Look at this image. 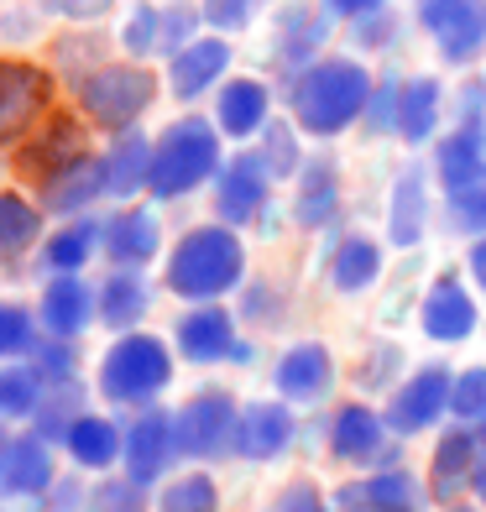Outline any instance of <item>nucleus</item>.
Returning <instances> with one entry per match:
<instances>
[{"label":"nucleus","mask_w":486,"mask_h":512,"mask_svg":"<svg viewBox=\"0 0 486 512\" xmlns=\"http://www.w3.org/2000/svg\"><path fill=\"white\" fill-rule=\"evenodd\" d=\"M372 68L356 58H314L304 74L293 79L288 100H293V126L309 136H340L356 121H366L372 105Z\"/></svg>","instance_id":"obj_1"},{"label":"nucleus","mask_w":486,"mask_h":512,"mask_svg":"<svg viewBox=\"0 0 486 512\" xmlns=\"http://www.w3.org/2000/svg\"><path fill=\"white\" fill-rule=\"evenodd\" d=\"M178 298L189 304H220L225 293H236L246 283V246L230 225H194L173 251H168V272H162Z\"/></svg>","instance_id":"obj_2"},{"label":"nucleus","mask_w":486,"mask_h":512,"mask_svg":"<svg viewBox=\"0 0 486 512\" xmlns=\"http://www.w3.org/2000/svg\"><path fill=\"white\" fill-rule=\"evenodd\" d=\"M220 126L199 121V115H183L168 131L152 142V178H147V194L152 199H183L194 194L199 183L220 178Z\"/></svg>","instance_id":"obj_3"},{"label":"nucleus","mask_w":486,"mask_h":512,"mask_svg":"<svg viewBox=\"0 0 486 512\" xmlns=\"http://www.w3.org/2000/svg\"><path fill=\"white\" fill-rule=\"evenodd\" d=\"M74 95H79L89 121L121 136L142 121L147 105L157 100V79L147 74V63H95L74 84Z\"/></svg>","instance_id":"obj_4"},{"label":"nucleus","mask_w":486,"mask_h":512,"mask_svg":"<svg viewBox=\"0 0 486 512\" xmlns=\"http://www.w3.org/2000/svg\"><path fill=\"white\" fill-rule=\"evenodd\" d=\"M168 382H173V351L157 335H147V330L121 335L105 351V361H100V392H105V403H142L147 408Z\"/></svg>","instance_id":"obj_5"},{"label":"nucleus","mask_w":486,"mask_h":512,"mask_svg":"<svg viewBox=\"0 0 486 512\" xmlns=\"http://www.w3.org/2000/svg\"><path fill=\"white\" fill-rule=\"evenodd\" d=\"M236 434H241V408L220 387L194 392V398L173 413L178 455H189V460H225L236 450Z\"/></svg>","instance_id":"obj_6"},{"label":"nucleus","mask_w":486,"mask_h":512,"mask_svg":"<svg viewBox=\"0 0 486 512\" xmlns=\"http://www.w3.org/2000/svg\"><path fill=\"white\" fill-rule=\"evenodd\" d=\"M53 100V74L21 58H0V147L21 142Z\"/></svg>","instance_id":"obj_7"},{"label":"nucleus","mask_w":486,"mask_h":512,"mask_svg":"<svg viewBox=\"0 0 486 512\" xmlns=\"http://www.w3.org/2000/svg\"><path fill=\"white\" fill-rule=\"evenodd\" d=\"M450 392H455V371H450V366L413 371V377L392 392L387 408H382L387 429H392V434H424V429H434L439 418L450 413Z\"/></svg>","instance_id":"obj_8"},{"label":"nucleus","mask_w":486,"mask_h":512,"mask_svg":"<svg viewBox=\"0 0 486 512\" xmlns=\"http://www.w3.org/2000/svg\"><path fill=\"white\" fill-rule=\"evenodd\" d=\"M419 21L445 63H471L486 48V0H419Z\"/></svg>","instance_id":"obj_9"},{"label":"nucleus","mask_w":486,"mask_h":512,"mask_svg":"<svg viewBox=\"0 0 486 512\" xmlns=\"http://www.w3.org/2000/svg\"><path fill=\"white\" fill-rule=\"evenodd\" d=\"M434 492H424V481L392 465V471H372L361 481H345L335 492V512H424Z\"/></svg>","instance_id":"obj_10"},{"label":"nucleus","mask_w":486,"mask_h":512,"mask_svg":"<svg viewBox=\"0 0 486 512\" xmlns=\"http://www.w3.org/2000/svg\"><path fill=\"white\" fill-rule=\"evenodd\" d=\"M387 434L392 429H387V418L377 408L345 403L330 418V455L335 460H356V465L372 460L377 471H392V465H398V450H387Z\"/></svg>","instance_id":"obj_11"},{"label":"nucleus","mask_w":486,"mask_h":512,"mask_svg":"<svg viewBox=\"0 0 486 512\" xmlns=\"http://www.w3.org/2000/svg\"><path fill=\"white\" fill-rule=\"evenodd\" d=\"M267 183H272V173L262 168L257 152L230 157L225 168H220V178H215V220L230 225V230L262 220V209H267Z\"/></svg>","instance_id":"obj_12"},{"label":"nucleus","mask_w":486,"mask_h":512,"mask_svg":"<svg viewBox=\"0 0 486 512\" xmlns=\"http://www.w3.org/2000/svg\"><path fill=\"white\" fill-rule=\"evenodd\" d=\"M173 345L183 361L194 366H215V361H236L241 356V340H236V314L220 309V304H194L189 314L178 319Z\"/></svg>","instance_id":"obj_13"},{"label":"nucleus","mask_w":486,"mask_h":512,"mask_svg":"<svg viewBox=\"0 0 486 512\" xmlns=\"http://www.w3.org/2000/svg\"><path fill=\"white\" fill-rule=\"evenodd\" d=\"M173 455H178L173 413H162V408H142V413H136V424L126 429V455H121L126 481H136V486L162 481V471L173 465Z\"/></svg>","instance_id":"obj_14"},{"label":"nucleus","mask_w":486,"mask_h":512,"mask_svg":"<svg viewBox=\"0 0 486 512\" xmlns=\"http://www.w3.org/2000/svg\"><path fill=\"white\" fill-rule=\"evenodd\" d=\"M419 324L439 345H460V340L476 335V298L466 293V283H460L455 272H439L429 283L424 304H419Z\"/></svg>","instance_id":"obj_15"},{"label":"nucleus","mask_w":486,"mask_h":512,"mask_svg":"<svg viewBox=\"0 0 486 512\" xmlns=\"http://www.w3.org/2000/svg\"><path fill=\"white\" fill-rule=\"evenodd\" d=\"M272 382L283 392V403H319V398H330V387H335V356L324 351L319 340H298L283 351Z\"/></svg>","instance_id":"obj_16"},{"label":"nucleus","mask_w":486,"mask_h":512,"mask_svg":"<svg viewBox=\"0 0 486 512\" xmlns=\"http://www.w3.org/2000/svg\"><path fill=\"white\" fill-rule=\"evenodd\" d=\"M100 314V293L84 283V277H53L42 288V304H37V324L48 330L53 340H79Z\"/></svg>","instance_id":"obj_17"},{"label":"nucleus","mask_w":486,"mask_h":512,"mask_svg":"<svg viewBox=\"0 0 486 512\" xmlns=\"http://www.w3.org/2000/svg\"><path fill=\"white\" fill-rule=\"evenodd\" d=\"M157 251H162V225H157L152 209L126 204V209H115V215L105 220V256H110L121 272L147 267Z\"/></svg>","instance_id":"obj_18"},{"label":"nucleus","mask_w":486,"mask_h":512,"mask_svg":"<svg viewBox=\"0 0 486 512\" xmlns=\"http://www.w3.org/2000/svg\"><path fill=\"white\" fill-rule=\"evenodd\" d=\"M272 121V89L262 79H225L220 100H215V126L230 142H246V136H262Z\"/></svg>","instance_id":"obj_19"},{"label":"nucleus","mask_w":486,"mask_h":512,"mask_svg":"<svg viewBox=\"0 0 486 512\" xmlns=\"http://www.w3.org/2000/svg\"><path fill=\"white\" fill-rule=\"evenodd\" d=\"M225 68H230V42L225 37H199L194 48L168 58V89L189 105L199 95H210V89L225 79Z\"/></svg>","instance_id":"obj_20"},{"label":"nucleus","mask_w":486,"mask_h":512,"mask_svg":"<svg viewBox=\"0 0 486 512\" xmlns=\"http://www.w3.org/2000/svg\"><path fill=\"white\" fill-rule=\"evenodd\" d=\"M293 434H298V424H293L288 403H246V408H241L236 455H246V460L267 465V460H277V455H288Z\"/></svg>","instance_id":"obj_21"},{"label":"nucleus","mask_w":486,"mask_h":512,"mask_svg":"<svg viewBox=\"0 0 486 512\" xmlns=\"http://www.w3.org/2000/svg\"><path fill=\"white\" fill-rule=\"evenodd\" d=\"M53 450H48V439H37V434H21L11 439V450L6 460H0V497H42V492H53Z\"/></svg>","instance_id":"obj_22"},{"label":"nucleus","mask_w":486,"mask_h":512,"mask_svg":"<svg viewBox=\"0 0 486 512\" xmlns=\"http://www.w3.org/2000/svg\"><path fill=\"white\" fill-rule=\"evenodd\" d=\"M481 439L471 424H460L450 434H439V445H434V465H429V486H434V497L439 502H450L460 486H471L476 481V465H481Z\"/></svg>","instance_id":"obj_23"},{"label":"nucleus","mask_w":486,"mask_h":512,"mask_svg":"<svg viewBox=\"0 0 486 512\" xmlns=\"http://www.w3.org/2000/svg\"><path fill=\"white\" fill-rule=\"evenodd\" d=\"M340 215V168L330 157H309L298 173V199H293V220L304 230H324Z\"/></svg>","instance_id":"obj_24"},{"label":"nucleus","mask_w":486,"mask_h":512,"mask_svg":"<svg viewBox=\"0 0 486 512\" xmlns=\"http://www.w3.org/2000/svg\"><path fill=\"white\" fill-rule=\"evenodd\" d=\"M434 168H439V183L445 189H466L486 173V126L476 121H460L445 142L434 147Z\"/></svg>","instance_id":"obj_25"},{"label":"nucleus","mask_w":486,"mask_h":512,"mask_svg":"<svg viewBox=\"0 0 486 512\" xmlns=\"http://www.w3.org/2000/svg\"><path fill=\"white\" fill-rule=\"evenodd\" d=\"M429 225V178L419 168H408L398 183H392V204H387V241L392 246H419Z\"/></svg>","instance_id":"obj_26"},{"label":"nucleus","mask_w":486,"mask_h":512,"mask_svg":"<svg viewBox=\"0 0 486 512\" xmlns=\"http://www.w3.org/2000/svg\"><path fill=\"white\" fill-rule=\"evenodd\" d=\"M324 37H330V16L324 11L283 6V16H277V63H288L293 79H298L309 68V58L324 48Z\"/></svg>","instance_id":"obj_27"},{"label":"nucleus","mask_w":486,"mask_h":512,"mask_svg":"<svg viewBox=\"0 0 486 512\" xmlns=\"http://www.w3.org/2000/svg\"><path fill=\"white\" fill-rule=\"evenodd\" d=\"M100 194H110L105 157H79L74 168H63V173H53L48 183H42V199H48L53 215H79V209H89Z\"/></svg>","instance_id":"obj_28"},{"label":"nucleus","mask_w":486,"mask_h":512,"mask_svg":"<svg viewBox=\"0 0 486 512\" xmlns=\"http://www.w3.org/2000/svg\"><path fill=\"white\" fill-rule=\"evenodd\" d=\"M79 157H89V152H84V126H79V121H68V115L48 121L37 142L21 147V162H27L32 173H42V183H48L53 173H63V168H74Z\"/></svg>","instance_id":"obj_29"},{"label":"nucleus","mask_w":486,"mask_h":512,"mask_svg":"<svg viewBox=\"0 0 486 512\" xmlns=\"http://www.w3.org/2000/svg\"><path fill=\"white\" fill-rule=\"evenodd\" d=\"M63 450L74 455L79 471H110V465L126 455V434L115 429V418H105V413H84L79 424H74V434L63 439Z\"/></svg>","instance_id":"obj_30"},{"label":"nucleus","mask_w":486,"mask_h":512,"mask_svg":"<svg viewBox=\"0 0 486 512\" xmlns=\"http://www.w3.org/2000/svg\"><path fill=\"white\" fill-rule=\"evenodd\" d=\"M152 293L142 283V272H110L100 283V324L115 335H136V324L147 319Z\"/></svg>","instance_id":"obj_31"},{"label":"nucleus","mask_w":486,"mask_h":512,"mask_svg":"<svg viewBox=\"0 0 486 512\" xmlns=\"http://www.w3.org/2000/svg\"><path fill=\"white\" fill-rule=\"evenodd\" d=\"M100 157H105V183H110L115 199H131L136 189H147V178H152V142L136 126L115 136L110 152H100Z\"/></svg>","instance_id":"obj_32"},{"label":"nucleus","mask_w":486,"mask_h":512,"mask_svg":"<svg viewBox=\"0 0 486 512\" xmlns=\"http://www.w3.org/2000/svg\"><path fill=\"white\" fill-rule=\"evenodd\" d=\"M37 246H42V209L6 189L0 194V267H16Z\"/></svg>","instance_id":"obj_33"},{"label":"nucleus","mask_w":486,"mask_h":512,"mask_svg":"<svg viewBox=\"0 0 486 512\" xmlns=\"http://www.w3.org/2000/svg\"><path fill=\"white\" fill-rule=\"evenodd\" d=\"M95 251H105V225L100 220H74V225H63L53 241H42V262H48L53 277H79V267Z\"/></svg>","instance_id":"obj_34"},{"label":"nucleus","mask_w":486,"mask_h":512,"mask_svg":"<svg viewBox=\"0 0 486 512\" xmlns=\"http://www.w3.org/2000/svg\"><path fill=\"white\" fill-rule=\"evenodd\" d=\"M382 277V246L372 236H345L330 256V283L340 293H366Z\"/></svg>","instance_id":"obj_35"},{"label":"nucleus","mask_w":486,"mask_h":512,"mask_svg":"<svg viewBox=\"0 0 486 512\" xmlns=\"http://www.w3.org/2000/svg\"><path fill=\"white\" fill-rule=\"evenodd\" d=\"M439 105H445V89L439 79H408L403 84V105H398V136L403 142H429L439 126Z\"/></svg>","instance_id":"obj_36"},{"label":"nucleus","mask_w":486,"mask_h":512,"mask_svg":"<svg viewBox=\"0 0 486 512\" xmlns=\"http://www.w3.org/2000/svg\"><path fill=\"white\" fill-rule=\"evenodd\" d=\"M42 398H48V377L27 366H0V418H37Z\"/></svg>","instance_id":"obj_37"},{"label":"nucleus","mask_w":486,"mask_h":512,"mask_svg":"<svg viewBox=\"0 0 486 512\" xmlns=\"http://www.w3.org/2000/svg\"><path fill=\"white\" fill-rule=\"evenodd\" d=\"M84 408V392H79V382H58V387H48V398H42V408H37V439H48V445H63L68 434H74V424H79V413Z\"/></svg>","instance_id":"obj_38"},{"label":"nucleus","mask_w":486,"mask_h":512,"mask_svg":"<svg viewBox=\"0 0 486 512\" xmlns=\"http://www.w3.org/2000/svg\"><path fill=\"white\" fill-rule=\"evenodd\" d=\"M157 512H220V486H215V476L189 471V476L168 481V486L157 492Z\"/></svg>","instance_id":"obj_39"},{"label":"nucleus","mask_w":486,"mask_h":512,"mask_svg":"<svg viewBox=\"0 0 486 512\" xmlns=\"http://www.w3.org/2000/svg\"><path fill=\"white\" fill-rule=\"evenodd\" d=\"M262 168L272 173V178H298L304 173V152H298V131L293 126H283V121H267V131H262Z\"/></svg>","instance_id":"obj_40"},{"label":"nucleus","mask_w":486,"mask_h":512,"mask_svg":"<svg viewBox=\"0 0 486 512\" xmlns=\"http://www.w3.org/2000/svg\"><path fill=\"white\" fill-rule=\"evenodd\" d=\"M199 27H204V6H194V0H173V6H162V53L178 58L183 48H194Z\"/></svg>","instance_id":"obj_41"},{"label":"nucleus","mask_w":486,"mask_h":512,"mask_svg":"<svg viewBox=\"0 0 486 512\" xmlns=\"http://www.w3.org/2000/svg\"><path fill=\"white\" fill-rule=\"evenodd\" d=\"M37 319L21 309V304H0V361H16V356H32L37 351Z\"/></svg>","instance_id":"obj_42"},{"label":"nucleus","mask_w":486,"mask_h":512,"mask_svg":"<svg viewBox=\"0 0 486 512\" xmlns=\"http://www.w3.org/2000/svg\"><path fill=\"white\" fill-rule=\"evenodd\" d=\"M450 413L471 429H486V366H471L455 377V392H450Z\"/></svg>","instance_id":"obj_43"},{"label":"nucleus","mask_w":486,"mask_h":512,"mask_svg":"<svg viewBox=\"0 0 486 512\" xmlns=\"http://www.w3.org/2000/svg\"><path fill=\"white\" fill-rule=\"evenodd\" d=\"M121 48L131 58H147V53H162V11L157 6H136L121 27Z\"/></svg>","instance_id":"obj_44"},{"label":"nucleus","mask_w":486,"mask_h":512,"mask_svg":"<svg viewBox=\"0 0 486 512\" xmlns=\"http://www.w3.org/2000/svg\"><path fill=\"white\" fill-rule=\"evenodd\" d=\"M32 366L48 377V387H58V382H74L79 377V356H74V340H42L37 351H32Z\"/></svg>","instance_id":"obj_45"},{"label":"nucleus","mask_w":486,"mask_h":512,"mask_svg":"<svg viewBox=\"0 0 486 512\" xmlns=\"http://www.w3.org/2000/svg\"><path fill=\"white\" fill-rule=\"evenodd\" d=\"M450 220L471 236H486V173L466 189H450Z\"/></svg>","instance_id":"obj_46"},{"label":"nucleus","mask_w":486,"mask_h":512,"mask_svg":"<svg viewBox=\"0 0 486 512\" xmlns=\"http://www.w3.org/2000/svg\"><path fill=\"white\" fill-rule=\"evenodd\" d=\"M204 6V27L215 32H246L257 16V0H199Z\"/></svg>","instance_id":"obj_47"},{"label":"nucleus","mask_w":486,"mask_h":512,"mask_svg":"<svg viewBox=\"0 0 486 512\" xmlns=\"http://www.w3.org/2000/svg\"><path fill=\"white\" fill-rule=\"evenodd\" d=\"M398 105H403V84H377L372 105H366V126L372 131H398Z\"/></svg>","instance_id":"obj_48"},{"label":"nucleus","mask_w":486,"mask_h":512,"mask_svg":"<svg viewBox=\"0 0 486 512\" xmlns=\"http://www.w3.org/2000/svg\"><path fill=\"white\" fill-rule=\"evenodd\" d=\"M267 512H330V502H324V492H319L314 481H293Z\"/></svg>","instance_id":"obj_49"},{"label":"nucleus","mask_w":486,"mask_h":512,"mask_svg":"<svg viewBox=\"0 0 486 512\" xmlns=\"http://www.w3.org/2000/svg\"><path fill=\"white\" fill-rule=\"evenodd\" d=\"M95 512H142V486L136 481H110L95 492Z\"/></svg>","instance_id":"obj_50"},{"label":"nucleus","mask_w":486,"mask_h":512,"mask_svg":"<svg viewBox=\"0 0 486 512\" xmlns=\"http://www.w3.org/2000/svg\"><path fill=\"white\" fill-rule=\"evenodd\" d=\"M398 366H403V351H398V345H377V351L366 356L361 382H366V387H377V382H387V377H398Z\"/></svg>","instance_id":"obj_51"},{"label":"nucleus","mask_w":486,"mask_h":512,"mask_svg":"<svg viewBox=\"0 0 486 512\" xmlns=\"http://www.w3.org/2000/svg\"><path fill=\"white\" fill-rule=\"evenodd\" d=\"M115 6V0H48V11H58V16H68V21H95V16H105Z\"/></svg>","instance_id":"obj_52"},{"label":"nucleus","mask_w":486,"mask_h":512,"mask_svg":"<svg viewBox=\"0 0 486 512\" xmlns=\"http://www.w3.org/2000/svg\"><path fill=\"white\" fill-rule=\"evenodd\" d=\"M324 6H330L335 16H351V21H366V16H377L387 0H324Z\"/></svg>","instance_id":"obj_53"},{"label":"nucleus","mask_w":486,"mask_h":512,"mask_svg":"<svg viewBox=\"0 0 486 512\" xmlns=\"http://www.w3.org/2000/svg\"><path fill=\"white\" fill-rule=\"evenodd\" d=\"M277 309H283V298H277V293H262V288H251V293H246V314H267V319H277Z\"/></svg>","instance_id":"obj_54"},{"label":"nucleus","mask_w":486,"mask_h":512,"mask_svg":"<svg viewBox=\"0 0 486 512\" xmlns=\"http://www.w3.org/2000/svg\"><path fill=\"white\" fill-rule=\"evenodd\" d=\"M466 267H471V277H476V288H486V236H476V246H471V256H466Z\"/></svg>","instance_id":"obj_55"},{"label":"nucleus","mask_w":486,"mask_h":512,"mask_svg":"<svg viewBox=\"0 0 486 512\" xmlns=\"http://www.w3.org/2000/svg\"><path fill=\"white\" fill-rule=\"evenodd\" d=\"M74 492H79L74 481H58V492H53V507H58V512H74V507H79V497H74Z\"/></svg>","instance_id":"obj_56"},{"label":"nucleus","mask_w":486,"mask_h":512,"mask_svg":"<svg viewBox=\"0 0 486 512\" xmlns=\"http://www.w3.org/2000/svg\"><path fill=\"white\" fill-rule=\"evenodd\" d=\"M471 486H476V497H481V507H486V460L476 465V481H471Z\"/></svg>","instance_id":"obj_57"},{"label":"nucleus","mask_w":486,"mask_h":512,"mask_svg":"<svg viewBox=\"0 0 486 512\" xmlns=\"http://www.w3.org/2000/svg\"><path fill=\"white\" fill-rule=\"evenodd\" d=\"M6 450H11V434H6V429H0V460H6Z\"/></svg>","instance_id":"obj_58"},{"label":"nucleus","mask_w":486,"mask_h":512,"mask_svg":"<svg viewBox=\"0 0 486 512\" xmlns=\"http://www.w3.org/2000/svg\"><path fill=\"white\" fill-rule=\"evenodd\" d=\"M450 512H486V507H460V502H455V507H450Z\"/></svg>","instance_id":"obj_59"}]
</instances>
